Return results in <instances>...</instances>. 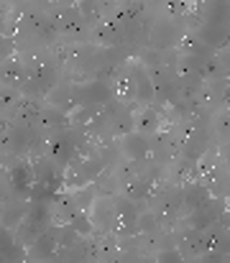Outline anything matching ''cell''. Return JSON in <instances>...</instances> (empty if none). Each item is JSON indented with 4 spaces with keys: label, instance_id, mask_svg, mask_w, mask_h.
Segmentation results:
<instances>
[{
    "label": "cell",
    "instance_id": "7a4b0ae2",
    "mask_svg": "<svg viewBox=\"0 0 230 263\" xmlns=\"http://www.w3.org/2000/svg\"><path fill=\"white\" fill-rule=\"evenodd\" d=\"M10 246H13V238H10V233L0 225V256H3V253H8V248H10Z\"/></svg>",
    "mask_w": 230,
    "mask_h": 263
},
{
    "label": "cell",
    "instance_id": "6da1fadb",
    "mask_svg": "<svg viewBox=\"0 0 230 263\" xmlns=\"http://www.w3.org/2000/svg\"><path fill=\"white\" fill-rule=\"evenodd\" d=\"M28 181H31V172H26V169H15L13 172V184L18 189H28Z\"/></svg>",
    "mask_w": 230,
    "mask_h": 263
}]
</instances>
